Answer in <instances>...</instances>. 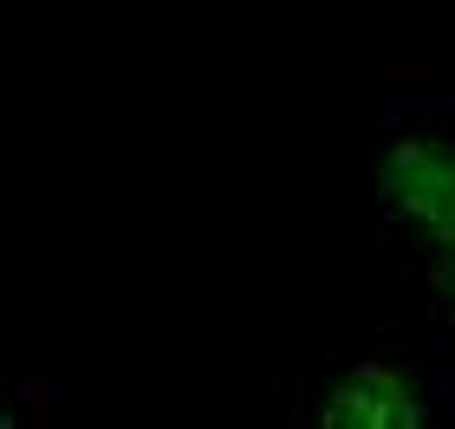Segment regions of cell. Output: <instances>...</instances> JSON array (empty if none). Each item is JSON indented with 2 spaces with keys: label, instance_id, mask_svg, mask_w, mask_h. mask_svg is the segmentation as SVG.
<instances>
[{
  "label": "cell",
  "instance_id": "6da1fadb",
  "mask_svg": "<svg viewBox=\"0 0 455 429\" xmlns=\"http://www.w3.org/2000/svg\"><path fill=\"white\" fill-rule=\"evenodd\" d=\"M378 254L410 280V332L443 364L455 358V91L417 85L378 98L371 176Z\"/></svg>",
  "mask_w": 455,
  "mask_h": 429
},
{
  "label": "cell",
  "instance_id": "7a4b0ae2",
  "mask_svg": "<svg viewBox=\"0 0 455 429\" xmlns=\"http://www.w3.org/2000/svg\"><path fill=\"white\" fill-rule=\"evenodd\" d=\"M306 403H313V423H325V429H417L443 403H455V377L403 325V345L339 352Z\"/></svg>",
  "mask_w": 455,
  "mask_h": 429
},
{
  "label": "cell",
  "instance_id": "3957f363",
  "mask_svg": "<svg viewBox=\"0 0 455 429\" xmlns=\"http://www.w3.org/2000/svg\"><path fill=\"white\" fill-rule=\"evenodd\" d=\"M66 403V384H39V377H0V429L7 423H39Z\"/></svg>",
  "mask_w": 455,
  "mask_h": 429
},
{
  "label": "cell",
  "instance_id": "277c9868",
  "mask_svg": "<svg viewBox=\"0 0 455 429\" xmlns=\"http://www.w3.org/2000/svg\"><path fill=\"white\" fill-rule=\"evenodd\" d=\"M449 377H455V358H449Z\"/></svg>",
  "mask_w": 455,
  "mask_h": 429
}]
</instances>
